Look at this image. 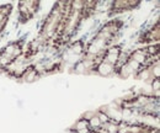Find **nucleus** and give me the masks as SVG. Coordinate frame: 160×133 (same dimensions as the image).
I'll return each mask as SVG.
<instances>
[{"label":"nucleus","instance_id":"39448f33","mask_svg":"<svg viewBox=\"0 0 160 133\" xmlns=\"http://www.w3.org/2000/svg\"><path fill=\"white\" fill-rule=\"evenodd\" d=\"M25 38H19L18 41H12L0 49V70L22 56V53L25 52Z\"/></svg>","mask_w":160,"mask_h":133},{"label":"nucleus","instance_id":"6e6552de","mask_svg":"<svg viewBox=\"0 0 160 133\" xmlns=\"http://www.w3.org/2000/svg\"><path fill=\"white\" fill-rule=\"evenodd\" d=\"M158 41H159V21H157L155 25H153L148 31H145L138 39L139 43H144V44L153 43V42L158 44Z\"/></svg>","mask_w":160,"mask_h":133},{"label":"nucleus","instance_id":"1a4fd4ad","mask_svg":"<svg viewBox=\"0 0 160 133\" xmlns=\"http://www.w3.org/2000/svg\"><path fill=\"white\" fill-rule=\"evenodd\" d=\"M12 8L14 5L12 4H4V5H0V35L4 32L9 19H10V15L12 13Z\"/></svg>","mask_w":160,"mask_h":133},{"label":"nucleus","instance_id":"f257e3e1","mask_svg":"<svg viewBox=\"0 0 160 133\" xmlns=\"http://www.w3.org/2000/svg\"><path fill=\"white\" fill-rule=\"evenodd\" d=\"M96 6V1H68L59 32L52 46L58 48L69 43L73 36L78 32L81 22L95 11Z\"/></svg>","mask_w":160,"mask_h":133},{"label":"nucleus","instance_id":"7ed1b4c3","mask_svg":"<svg viewBox=\"0 0 160 133\" xmlns=\"http://www.w3.org/2000/svg\"><path fill=\"white\" fill-rule=\"evenodd\" d=\"M154 53L158 54V44L133 51L128 54L124 62L118 65L116 74L121 78L137 76L147 68L154 65Z\"/></svg>","mask_w":160,"mask_h":133},{"label":"nucleus","instance_id":"f03ea898","mask_svg":"<svg viewBox=\"0 0 160 133\" xmlns=\"http://www.w3.org/2000/svg\"><path fill=\"white\" fill-rule=\"evenodd\" d=\"M122 26H123V21L120 19H113L106 22L98 31V33L92 37V39L85 46L82 60L90 63L94 68L95 63L103 54V52L113 46L112 43L121 32Z\"/></svg>","mask_w":160,"mask_h":133},{"label":"nucleus","instance_id":"0eeeda50","mask_svg":"<svg viewBox=\"0 0 160 133\" xmlns=\"http://www.w3.org/2000/svg\"><path fill=\"white\" fill-rule=\"evenodd\" d=\"M140 4V1L138 0H117V1H113L111 4V8H110V15L113 16L116 14H120L123 11H131V10H134L136 8H138Z\"/></svg>","mask_w":160,"mask_h":133},{"label":"nucleus","instance_id":"20e7f679","mask_svg":"<svg viewBox=\"0 0 160 133\" xmlns=\"http://www.w3.org/2000/svg\"><path fill=\"white\" fill-rule=\"evenodd\" d=\"M122 56V46L116 44L103 52L92 68V73L102 76H110L116 74L120 65V58Z\"/></svg>","mask_w":160,"mask_h":133},{"label":"nucleus","instance_id":"423d86ee","mask_svg":"<svg viewBox=\"0 0 160 133\" xmlns=\"http://www.w3.org/2000/svg\"><path fill=\"white\" fill-rule=\"evenodd\" d=\"M41 6L40 1H20L18 5L19 9V21L26 23L35 18Z\"/></svg>","mask_w":160,"mask_h":133}]
</instances>
